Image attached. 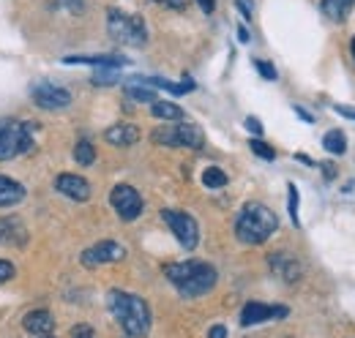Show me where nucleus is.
Wrapping results in <instances>:
<instances>
[{
  "instance_id": "37",
  "label": "nucleus",
  "mask_w": 355,
  "mask_h": 338,
  "mask_svg": "<svg viewBox=\"0 0 355 338\" xmlns=\"http://www.w3.org/2000/svg\"><path fill=\"white\" fill-rule=\"evenodd\" d=\"M197 3H200V8L205 14H214V8H216V0H197Z\"/></svg>"
},
{
  "instance_id": "40",
  "label": "nucleus",
  "mask_w": 355,
  "mask_h": 338,
  "mask_svg": "<svg viewBox=\"0 0 355 338\" xmlns=\"http://www.w3.org/2000/svg\"><path fill=\"white\" fill-rule=\"evenodd\" d=\"M322 172H325V177H328V180H334V177H336V169L334 167H322Z\"/></svg>"
},
{
  "instance_id": "38",
  "label": "nucleus",
  "mask_w": 355,
  "mask_h": 338,
  "mask_svg": "<svg viewBox=\"0 0 355 338\" xmlns=\"http://www.w3.org/2000/svg\"><path fill=\"white\" fill-rule=\"evenodd\" d=\"M295 112H298V118H301L304 123H314V118H311V115L306 112V109H304V107H295Z\"/></svg>"
},
{
  "instance_id": "34",
  "label": "nucleus",
  "mask_w": 355,
  "mask_h": 338,
  "mask_svg": "<svg viewBox=\"0 0 355 338\" xmlns=\"http://www.w3.org/2000/svg\"><path fill=\"white\" fill-rule=\"evenodd\" d=\"M246 128L254 134V136H263V123L257 118H246Z\"/></svg>"
},
{
  "instance_id": "26",
  "label": "nucleus",
  "mask_w": 355,
  "mask_h": 338,
  "mask_svg": "<svg viewBox=\"0 0 355 338\" xmlns=\"http://www.w3.org/2000/svg\"><path fill=\"white\" fill-rule=\"evenodd\" d=\"M52 8H66L71 14H83L85 11V0H49Z\"/></svg>"
},
{
  "instance_id": "17",
  "label": "nucleus",
  "mask_w": 355,
  "mask_h": 338,
  "mask_svg": "<svg viewBox=\"0 0 355 338\" xmlns=\"http://www.w3.org/2000/svg\"><path fill=\"white\" fill-rule=\"evenodd\" d=\"M270 267H273L284 281H290V284L301 278V265H298L295 259H290L287 254H273V256H270Z\"/></svg>"
},
{
  "instance_id": "10",
  "label": "nucleus",
  "mask_w": 355,
  "mask_h": 338,
  "mask_svg": "<svg viewBox=\"0 0 355 338\" xmlns=\"http://www.w3.org/2000/svg\"><path fill=\"white\" fill-rule=\"evenodd\" d=\"M290 314L287 305H266V303H246L241 311V325L252 328V325H263L268 319H284Z\"/></svg>"
},
{
  "instance_id": "4",
  "label": "nucleus",
  "mask_w": 355,
  "mask_h": 338,
  "mask_svg": "<svg viewBox=\"0 0 355 338\" xmlns=\"http://www.w3.org/2000/svg\"><path fill=\"white\" fill-rule=\"evenodd\" d=\"M107 30L110 36L118 44H126V46H142L148 42V30H145V22L134 14H126L121 8H110L107 11Z\"/></svg>"
},
{
  "instance_id": "16",
  "label": "nucleus",
  "mask_w": 355,
  "mask_h": 338,
  "mask_svg": "<svg viewBox=\"0 0 355 338\" xmlns=\"http://www.w3.org/2000/svg\"><path fill=\"white\" fill-rule=\"evenodd\" d=\"M104 139L115 148H132L134 142L139 139V128L129 126V123H121V126H112L104 131Z\"/></svg>"
},
{
  "instance_id": "13",
  "label": "nucleus",
  "mask_w": 355,
  "mask_h": 338,
  "mask_svg": "<svg viewBox=\"0 0 355 338\" xmlns=\"http://www.w3.org/2000/svg\"><path fill=\"white\" fill-rule=\"evenodd\" d=\"M63 63L66 66L85 63V66H98V69H121V66H126V57H121V55H69V57H63Z\"/></svg>"
},
{
  "instance_id": "41",
  "label": "nucleus",
  "mask_w": 355,
  "mask_h": 338,
  "mask_svg": "<svg viewBox=\"0 0 355 338\" xmlns=\"http://www.w3.org/2000/svg\"><path fill=\"white\" fill-rule=\"evenodd\" d=\"M238 39H241L243 44L249 42V33H246V28H238Z\"/></svg>"
},
{
  "instance_id": "32",
  "label": "nucleus",
  "mask_w": 355,
  "mask_h": 338,
  "mask_svg": "<svg viewBox=\"0 0 355 338\" xmlns=\"http://www.w3.org/2000/svg\"><path fill=\"white\" fill-rule=\"evenodd\" d=\"M71 338H93V328L90 325H77L71 330Z\"/></svg>"
},
{
  "instance_id": "12",
  "label": "nucleus",
  "mask_w": 355,
  "mask_h": 338,
  "mask_svg": "<svg viewBox=\"0 0 355 338\" xmlns=\"http://www.w3.org/2000/svg\"><path fill=\"white\" fill-rule=\"evenodd\" d=\"M55 188H58L63 197L74 199V202H85V199L90 197L88 180H85V177H77V175H69V172L58 175V180H55Z\"/></svg>"
},
{
  "instance_id": "39",
  "label": "nucleus",
  "mask_w": 355,
  "mask_h": 338,
  "mask_svg": "<svg viewBox=\"0 0 355 338\" xmlns=\"http://www.w3.org/2000/svg\"><path fill=\"white\" fill-rule=\"evenodd\" d=\"M295 159H298V161H304L306 167H311V164H314V161H311V159L306 156V153H295Z\"/></svg>"
},
{
  "instance_id": "31",
  "label": "nucleus",
  "mask_w": 355,
  "mask_h": 338,
  "mask_svg": "<svg viewBox=\"0 0 355 338\" xmlns=\"http://www.w3.org/2000/svg\"><path fill=\"white\" fill-rule=\"evenodd\" d=\"M14 273H17V270H14V265H11V262H6V259H0V284H3V281H8V278H14Z\"/></svg>"
},
{
  "instance_id": "7",
  "label": "nucleus",
  "mask_w": 355,
  "mask_h": 338,
  "mask_svg": "<svg viewBox=\"0 0 355 338\" xmlns=\"http://www.w3.org/2000/svg\"><path fill=\"white\" fill-rule=\"evenodd\" d=\"M162 218H164V224L173 229L178 243H180L186 251H194V249H197V243H200V226H197V221H194L189 213L162 211Z\"/></svg>"
},
{
  "instance_id": "20",
  "label": "nucleus",
  "mask_w": 355,
  "mask_h": 338,
  "mask_svg": "<svg viewBox=\"0 0 355 338\" xmlns=\"http://www.w3.org/2000/svg\"><path fill=\"white\" fill-rule=\"evenodd\" d=\"M353 6H355V0H322V14H325L328 19H334V22H342V19L350 14Z\"/></svg>"
},
{
  "instance_id": "8",
  "label": "nucleus",
  "mask_w": 355,
  "mask_h": 338,
  "mask_svg": "<svg viewBox=\"0 0 355 338\" xmlns=\"http://www.w3.org/2000/svg\"><path fill=\"white\" fill-rule=\"evenodd\" d=\"M110 202H112L115 213H118L123 221H134V218H139V213H142V197L137 194V188L126 186V183H118V186L112 188Z\"/></svg>"
},
{
  "instance_id": "30",
  "label": "nucleus",
  "mask_w": 355,
  "mask_h": 338,
  "mask_svg": "<svg viewBox=\"0 0 355 338\" xmlns=\"http://www.w3.org/2000/svg\"><path fill=\"white\" fill-rule=\"evenodd\" d=\"M235 6H238V11L243 14V19H252V14H254V0H235Z\"/></svg>"
},
{
  "instance_id": "23",
  "label": "nucleus",
  "mask_w": 355,
  "mask_h": 338,
  "mask_svg": "<svg viewBox=\"0 0 355 338\" xmlns=\"http://www.w3.org/2000/svg\"><path fill=\"white\" fill-rule=\"evenodd\" d=\"M74 161L83 164V167H90V164L96 161V150H93V145H90L88 139H80V142H77V148H74Z\"/></svg>"
},
{
  "instance_id": "24",
  "label": "nucleus",
  "mask_w": 355,
  "mask_h": 338,
  "mask_svg": "<svg viewBox=\"0 0 355 338\" xmlns=\"http://www.w3.org/2000/svg\"><path fill=\"white\" fill-rule=\"evenodd\" d=\"M202 183H205L208 188H224V186H227V175H224L219 167H208L202 172Z\"/></svg>"
},
{
  "instance_id": "18",
  "label": "nucleus",
  "mask_w": 355,
  "mask_h": 338,
  "mask_svg": "<svg viewBox=\"0 0 355 338\" xmlns=\"http://www.w3.org/2000/svg\"><path fill=\"white\" fill-rule=\"evenodd\" d=\"M22 197H25V188L17 180L0 175V208H11V205L22 202Z\"/></svg>"
},
{
  "instance_id": "19",
  "label": "nucleus",
  "mask_w": 355,
  "mask_h": 338,
  "mask_svg": "<svg viewBox=\"0 0 355 338\" xmlns=\"http://www.w3.org/2000/svg\"><path fill=\"white\" fill-rule=\"evenodd\" d=\"M150 112H153V118H159V121H170V123H180L183 118H186V112L173 104V101H153L150 104Z\"/></svg>"
},
{
  "instance_id": "2",
  "label": "nucleus",
  "mask_w": 355,
  "mask_h": 338,
  "mask_svg": "<svg viewBox=\"0 0 355 338\" xmlns=\"http://www.w3.org/2000/svg\"><path fill=\"white\" fill-rule=\"evenodd\" d=\"M167 278L178 287V292L183 297H200L205 295L208 290H214L216 284V267L208 265V262H197V259H189V262H173L164 267Z\"/></svg>"
},
{
  "instance_id": "29",
  "label": "nucleus",
  "mask_w": 355,
  "mask_h": 338,
  "mask_svg": "<svg viewBox=\"0 0 355 338\" xmlns=\"http://www.w3.org/2000/svg\"><path fill=\"white\" fill-rule=\"evenodd\" d=\"M254 69L263 74V80H276V69H273V63H268V60H254Z\"/></svg>"
},
{
  "instance_id": "3",
  "label": "nucleus",
  "mask_w": 355,
  "mask_h": 338,
  "mask_svg": "<svg viewBox=\"0 0 355 338\" xmlns=\"http://www.w3.org/2000/svg\"><path fill=\"white\" fill-rule=\"evenodd\" d=\"M279 229V218L276 213L268 211L260 202H246L238 218H235V238L246 246H260Z\"/></svg>"
},
{
  "instance_id": "21",
  "label": "nucleus",
  "mask_w": 355,
  "mask_h": 338,
  "mask_svg": "<svg viewBox=\"0 0 355 338\" xmlns=\"http://www.w3.org/2000/svg\"><path fill=\"white\" fill-rule=\"evenodd\" d=\"M322 148H325L328 153H334V156H342V153L347 150V139H345V134H342L339 128H334V131H328V134L322 136Z\"/></svg>"
},
{
  "instance_id": "42",
  "label": "nucleus",
  "mask_w": 355,
  "mask_h": 338,
  "mask_svg": "<svg viewBox=\"0 0 355 338\" xmlns=\"http://www.w3.org/2000/svg\"><path fill=\"white\" fill-rule=\"evenodd\" d=\"M350 52H353V57H355V39H353V44H350Z\"/></svg>"
},
{
  "instance_id": "1",
  "label": "nucleus",
  "mask_w": 355,
  "mask_h": 338,
  "mask_svg": "<svg viewBox=\"0 0 355 338\" xmlns=\"http://www.w3.org/2000/svg\"><path fill=\"white\" fill-rule=\"evenodd\" d=\"M107 305L129 338H145L150 333V308L139 295L112 290L107 295Z\"/></svg>"
},
{
  "instance_id": "27",
  "label": "nucleus",
  "mask_w": 355,
  "mask_h": 338,
  "mask_svg": "<svg viewBox=\"0 0 355 338\" xmlns=\"http://www.w3.org/2000/svg\"><path fill=\"white\" fill-rule=\"evenodd\" d=\"M287 199H290V218H293V224L298 226V188L290 183V188H287Z\"/></svg>"
},
{
  "instance_id": "6",
  "label": "nucleus",
  "mask_w": 355,
  "mask_h": 338,
  "mask_svg": "<svg viewBox=\"0 0 355 338\" xmlns=\"http://www.w3.org/2000/svg\"><path fill=\"white\" fill-rule=\"evenodd\" d=\"M150 139L156 145H167V148H191V150H200L205 145V134L200 126H191V123H170V126H159Z\"/></svg>"
},
{
  "instance_id": "36",
  "label": "nucleus",
  "mask_w": 355,
  "mask_h": 338,
  "mask_svg": "<svg viewBox=\"0 0 355 338\" xmlns=\"http://www.w3.org/2000/svg\"><path fill=\"white\" fill-rule=\"evenodd\" d=\"M208 338H227V328H224V325H214Z\"/></svg>"
},
{
  "instance_id": "35",
  "label": "nucleus",
  "mask_w": 355,
  "mask_h": 338,
  "mask_svg": "<svg viewBox=\"0 0 355 338\" xmlns=\"http://www.w3.org/2000/svg\"><path fill=\"white\" fill-rule=\"evenodd\" d=\"M156 3H162V6H167V8H186V0H156Z\"/></svg>"
},
{
  "instance_id": "43",
  "label": "nucleus",
  "mask_w": 355,
  "mask_h": 338,
  "mask_svg": "<svg viewBox=\"0 0 355 338\" xmlns=\"http://www.w3.org/2000/svg\"><path fill=\"white\" fill-rule=\"evenodd\" d=\"M42 338H52V336H42Z\"/></svg>"
},
{
  "instance_id": "15",
  "label": "nucleus",
  "mask_w": 355,
  "mask_h": 338,
  "mask_svg": "<svg viewBox=\"0 0 355 338\" xmlns=\"http://www.w3.org/2000/svg\"><path fill=\"white\" fill-rule=\"evenodd\" d=\"M22 328L28 333H33V336H49L52 328H55V319H52L49 311H31V314H25Z\"/></svg>"
},
{
  "instance_id": "28",
  "label": "nucleus",
  "mask_w": 355,
  "mask_h": 338,
  "mask_svg": "<svg viewBox=\"0 0 355 338\" xmlns=\"http://www.w3.org/2000/svg\"><path fill=\"white\" fill-rule=\"evenodd\" d=\"M118 82V71L115 69H104V71H96L93 84H115Z\"/></svg>"
},
{
  "instance_id": "14",
  "label": "nucleus",
  "mask_w": 355,
  "mask_h": 338,
  "mask_svg": "<svg viewBox=\"0 0 355 338\" xmlns=\"http://www.w3.org/2000/svg\"><path fill=\"white\" fill-rule=\"evenodd\" d=\"M25 240H28V229H25V224H22L17 215L0 218V243L25 246Z\"/></svg>"
},
{
  "instance_id": "9",
  "label": "nucleus",
  "mask_w": 355,
  "mask_h": 338,
  "mask_svg": "<svg viewBox=\"0 0 355 338\" xmlns=\"http://www.w3.org/2000/svg\"><path fill=\"white\" fill-rule=\"evenodd\" d=\"M126 256V249L115 240H101L96 246H90L83 251V265L85 267H98V265H110V262H121Z\"/></svg>"
},
{
  "instance_id": "11",
  "label": "nucleus",
  "mask_w": 355,
  "mask_h": 338,
  "mask_svg": "<svg viewBox=\"0 0 355 338\" xmlns=\"http://www.w3.org/2000/svg\"><path fill=\"white\" fill-rule=\"evenodd\" d=\"M33 101H36L42 109H63V107L71 104V93H69L66 87L42 82L33 87Z\"/></svg>"
},
{
  "instance_id": "25",
  "label": "nucleus",
  "mask_w": 355,
  "mask_h": 338,
  "mask_svg": "<svg viewBox=\"0 0 355 338\" xmlns=\"http://www.w3.org/2000/svg\"><path fill=\"white\" fill-rule=\"evenodd\" d=\"M249 148H252V153H254V156H260V159H266V161H273V159H276V150H273V148H268L260 136H254V139L249 142Z\"/></svg>"
},
{
  "instance_id": "5",
  "label": "nucleus",
  "mask_w": 355,
  "mask_h": 338,
  "mask_svg": "<svg viewBox=\"0 0 355 338\" xmlns=\"http://www.w3.org/2000/svg\"><path fill=\"white\" fill-rule=\"evenodd\" d=\"M33 145V134L25 121L17 118H3L0 121V161H11L19 153L31 150Z\"/></svg>"
},
{
  "instance_id": "22",
  "label": "nucleus",
  "mask_w": 355,
  "mask_h": 338,
  "mask_svg": "<svg viewBox=\"0 0 355 338\" xmlns=\"http://www.w3.org/2000/svg\"><path fill=\"white\" fill-rule=\"evenodd\" d=\"M126 96H129L132 101H139V104H153V101H156V93L139 82L126 84Z\"/></svg>"
},
{
  "instance_id": "33",
  "label": "nucleus",
  "mask_w": 355,
  "mask_h": 338,
  "mask_svg": "<svg viewBox=\"0 0 355 338\" xmlns=\"http://www.w3.org/2000/svg\"><path fill=\"white\" fill-rule=\"evenodd\" d=\"M334 109H336V115H342V118H350V121H355V107H347V104H336Z\"/></svg>"
}]
</instances>
